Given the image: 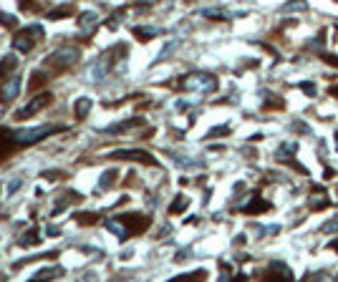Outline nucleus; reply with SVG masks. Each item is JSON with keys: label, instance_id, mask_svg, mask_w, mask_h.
Returning <instances> with one entry per match:
<instances>
[{"label": "nucleus", "instance_id": "f257e3e1", "mask_svg": "<svg viewBox=\"0 0 338 282\" xmlns=\"http://www.w3.org/2000/svg\"><path fill=\"white\" fill-rule=\"evenodd\" d=\"M56 131H63V126H40V129H25V131H13V139H16L18 146L23 144H36L43 136H51Z\"/></svg>", "mask_w": 338, "mask_h": 282}, {"label": "nucleus", "instance_id": "f03ea898", "mask_svg": "<svg viewBox=\"0 0 338 282\" xmlns=\"http://www.w3.org/2000/svg\"><path fill=\"white\" fill-rule=\"evenodd\" d=\"M76 58H79V51L76 48H61V51H56L48 58L46 66L48 68H56V71H63V68H68V66L76 63Z\"/></svg>", "mask_w": 338, "mask_h": 282}, {"label": "nucleus", "instance_id": "7ed1b4c3", "mask_svg": "<svg viewBox=\"0 0 338 282\" xmlns=\"http://www.w3.org/2000/svg\"><path fill=\"white\" fill-rule=\"evenodd\" d=\"M51 94H38L36 98H31V101H28L25 103V106L20 109V111H16V118H20V121H23V118H31V116H36L38 111H43V109H46L48 106V103H51Z\"/></svg>", "mask_w": 338, "mask_h": 282}, {"label": "nucleus", "instance_id": "20e7f679", "mask_svg": "<svg viewBox=\"0 0 338 282\" xmlns=\"http://www.w3.org/2000/svg\"><path fill=\"white\" fill-rule=\"evenodd\" d=\"M31 36H43V28L40 25H31V28H25V31H20L16 38H13V48L16 51H20V53H28L33 48V38Z\"/></svg>", "mask_w": 338, "mask_h": 282}, {"label": "nucleus", "instance_id": "39448f33", "mask_svg": "<svg viewBox=\"0 0 338 282\" xmlns=\"http://www.w3.org/2000/svg\"><path fill=\"white\" fill-rule=\"evenodd\" d=\"M184 88H192V91H215L217 88V78L207 76V73H197V76H187L182 81Z\"/></svg>", "mask_w": 338, "mask_h": 282}, {"label": "nucleus", "instance_id": "423d86ee", "mask_svg": "<svg viewBox=\"0 0 338 282\" xmlns=\"http://www.w3.org/2000/svg\"><path fill=\"white\" fill-rule=\"evenodd\" d=\"M116 219L124 225V229L129 232V237L131 234H139V232H144L146 227H149V219H146L144 214H134V212H131V214H121V217H116Z\"/></svg>", "mask_w": 338, "mask_h": 282}, {"label": "nucleus", "instance_id": "0eeeda50", "mask_svg": "<svg viewBox=\"0 0 338 282\" xmlns=\"http://www.w3.org/2000/svg\"><path fill=\"white\" fill-rule=\"evenodd\" d=\"M111 159H126V161H141V164H157V159L149 151H141V149H121V151H114Z\"/></svg>", "mask_w": 338, "mask_h": 282}, {"label": "nucleus", "instance_id": "6e6552de", "mask_svg": "<svg viewBox=\"0 0 338 282\" xmlns=\"http://www.w3.org/2000/svg\"><path fill=\"white\" fill-rule=\"evenodd\" d=\"M18 91H20V78L18 76H10L8 83L0 88V101H13V98L18 96Z\"/></svg>", "mask_w": 338, "mask_h": 282}, {"label": "nucleus", "instance_id": "1a4fd4ad", "mask_svg": "<svg viewBox=\"0 0 338 282\" xmlns=\"http://www.w3.org/2000/svg\"><path fill=\"white\" fill-rule=\"evenodd\" d=\"M13 146H18L16 139H13V131L0 129V159H5V154H10Z\"/></svg>", "mask_w": 338, "mask_h": 282}, {"label": "nucleus", "instance_id": "9d476101", "mask_svg": "<svg viewBox=\"0 0 338 282\" xmlns=\"http://www.w3.org/2000/svg\"><path fill=\"white\" fill-rule=\"evenodd\" d=\"M79 25L83 28V31H86V28H89V31H94V28L99 25V16H96L94 10H86V13H81V18H79Z\"/></svg>", "mask_w": 338, "mask_h": 282}, {"label": "nucleus", "instance_id": "9b49d317", "mask_svg": "<svg viewBox=\"0 0 338 282\" xmlns=\"http://www.w3.org/2000/svg\"><path fill=\"white\" fill-rule=\"evenodd\" d=\"M89 111H91V98H79L76 106H73V113H76V118H83Z\"/></svg>", "mask_w": 338, "mask_h": 282}, {"label": "nucleus", "instance_id": "f8f14e48", "mask_svg": "<svg viewBox=\"0 0 338 282\" xmlns=\"http://www.w3.org/2000/svg\"><path fill=\"white\" fill-rule=\"evenodd\" d=\"M16 66H18V58L16 56L3 58V61H0V76H5V73H10V71H16Z\"/></svg>", "mask_w": 338, "mask_h": 282}, {"label": "nucleus", "instance_id": "ddd939ff", "mask_svg": "<svg viewBox=\"0 0 338 282\" xmlns=\"http://www.w3.org/2000/svg\"><path fill=\"white\" fill-rule=\"evenodd\" d=\"M71 16V5H61V8H56V10H48V20H61Z\"/></svg>", "mask_w": 338, "mask_h": 282}, {"label": "nucleus", "instance_id": "4468645a", "mask_svg": "<svg viewBox=\"0 0 338 282\" xmlns=\"http://www.w3.org/2000/svg\"><path fill=\"white\" fill-rule=\"evenodd\" d=\"M311 207H313V209H323V207H328L326 191H318V194H313V197H311Z\"/></svg>", "mask_w": 338, "mask_h": 282}, {"label": "nucleus", "instance_id": "2eb2a0df", "mask_svg": "<svg viewBox=\"0 0 338 282\" xmlns=\"http://www.w3.org/2000/svg\"><path fill=\"white\" fill-rule=\"evenodd\" d=\"M36 244H40V240H38V229H31L23 240H20V247H36Z\"/></svg>", "mask_w": 338, "mask_h": 282}, {"label": "nucleus", "instance_id": "dca6fc26", "mask_svg": "<svg viewBox=\"0 0 338 282\" xmlns=\"http://www.w3.org/2000/svg\"><path fill=\"white\" fill-rule=\"evenodd\" d=\"M187 204H189V199L179 194V197H177V202H174V204L169 207V212H172V214H179V212H184V209H187Z\"/></svg>", "mask_w": 338, "mask_h": 282}, {"label": "nucleus", "instance_id": "f3484780", "mask_svg": "<svg viewBox=\"0 0 338 282\" xmlns=\"http://www.w3.org/2000/svg\"><path fill=\"white\" fill-rule=\"evenodd\" d=\"M159 31H157V28H134V36L137 38H141V40H149L152 36H157Z\"/></svg>", "mask_w": 338, "mask_h": 282}, {"label": "nucleus", "instance_id": "a211bd4d", "mask_svg": "<svg viewBox=\"0 0 338 282\" xmlns=\"http://www.w3.org/2000/svg\"><path fill=\"white\" fill-rule=\"evenodd\" d=\"M43 3H46V0H18V5L23 10H38V8H43Z\"/></svg>", "mask_w": 338, "mask_h": 282}, {"label": "nucleus", "instance_id": "6ab92c4d", "mask_svg": "<svg viewBox=\"0 0 338 282\" xmlns=\"http://www.w3.org/2000/svg\"><path fill=\"white\" fill-rule=\"evenodd\" d=\"M0 23H3V28H18V18L10 13H0Z\"/></svg>", "mask_w": 338, "mask_h": 282}, {"label": "nucleus", "instance_id": "aec40b11", "mask_svg": "<svg viewBox=\"0 0 338 282\" xmlns=\"http://www.w3.org/2000/svg\"><path fill=\"white\" fill-rule=\"evenodd\" d=\"M114 179H116V171H106L104 176H101V189H106V187H114Z\"/></svg>", "mask_w": 338, "mask_h": 282}, {"label": "nucleus", "instance_id": "412c9836", "mask_svg": "<svg viewBox=\"0 0 338 282\" xmlns=\"http://www.w3.org/2000/svg\"><path fill=\"white\" fill-rule=\"evenodd\" d=\"M76 219H79V225H94L99 217L94 212H89V214H76Z\"/></svg>", "mask_w": 338, "mask_h": 282}, {"label": "nucleus", "instance_id": "4be33fe9", "mask_svg": "<svg viewBox=\"0 0 338 282\" xmlns=\"http://www.w3.org/2000/svg\"><path fill=\"white\" fill-rule=\"evenodd\" d=\"M43 83H46V73H43V71H36V73H33V81H31V88H38V86H43Z\"/></svg>", "mask_w": 338, "mask_h": 282}, {"label": "nucleus", "instance_id": "5701e85b", "mask_svg": "<svg viewBox=\"0 0 338 282\" xmlns=\"http://www.w3.org/2000/svg\"><path fill=\"white\" fill-rule=\"evenodd\" d=\"M305 0H290V3L285 5V10H305Z\"/></svg>", "mask_w": 338, "mask_h": 282}, {"label": "nucleus", "instance_id": "b1692460", "mask_svg": "<svg viewBox=\"0 0 338 282\" xmlns=\"http://www.w3.org/2000/svg\"><path fill=\"white\" fill-rule=\"evenodd\" d=\"M222 133H230V126H217L207 133V139H215V136H222Z\"/></svg>", "mask_w": 338, "mask_h": 282}, {"label": "nucleus", "instance_id": "393cba45", "mask_svg": "<svg viewBox=\"0 0 338 282\" xmlns=\"http://www.w3.org/2000/svg\"><path fill=\"white\" fill-rule=\"evenodd\" d=\"M300 88H303L305 94H311V96H316V86H313V83H300Z\"/></svg>", "mask_w": 338, "mask_h": 282}, {"label": "nucleus", "instance_id": "a878e982", "mask_svg": "<svg viewBox=\"0 0 338 282\" xmlns=\"http://www.w3.org/2000/svg\"><path fill=\"white\" fill-rule=\"evenodd\" d=\"M331 249H336V252H338V240H336V242H331Z\"/></svg>", "mask_w": 338, "mask_h": 282}, {"label": "nucleus", "instance_id": "bb28decb", "mask_svg": "<svg viewBox=\"0 0 338 282\" xmlns=\"http://www.w3.org/2000/svg\"><path fill=\"white\" fill-rule=\"evenodd\" d=\"M336 149H338V133H336Z\"/></svg>", "mask_w": 338, "mask_h": 282}]
</instances>
